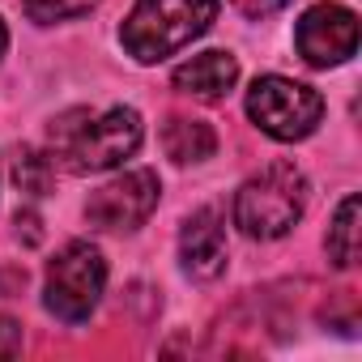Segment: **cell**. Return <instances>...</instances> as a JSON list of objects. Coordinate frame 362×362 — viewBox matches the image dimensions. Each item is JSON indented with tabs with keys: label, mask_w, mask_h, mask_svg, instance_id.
I'll return each instance as SVG.
<instances>
[{
	"label": "cell",
	"mask_w": 362,
	"mask_h": 362,
	"mask_svg": "<svg viewBox=\"0 0 362 362\" xmlns=\"http://www.w3.org/2000/svg\"><path fill=\"white\" fill-rule=\"evenodd\" d=\"M13 179H18V188L26 197H43V188H47V158H39L35 149H18Z\"/></svg>",
	"instance_id": "4fadbf2b"
},
{
	"label": "cell",
	"mask_w": 362,
	"mask_h": 362,
	"mask_svg": "<svg viewBox=\"0 0 362 362\" xmlns=\"http://www.w3.org/2000/svg\"><path fill=\"white\" fill-rule=\"evenodd\" d=\"M141 132L145 128L132 107H111L103 115L77 107L52 119V158L73 175H103L136 153Z\"/></svg>",
	"instance_id": "6da1fadb"
},
{
	"label": "cell",
	"mask_w": 362,
	"mask_h": 362,
	"mask_svg": "<svg viewBox=\"0 0 362 362\" xmlns=\"http://www.w3.org/2000/svg\"><path fill=\"white\" fill-rule=\"evenodd\" d=\"M307 209V179L294 162H269L235 192V226L247 239H281Z\"/></svg>",
	"instance_id": "3957f363"
},
{
	"label": "cell",
	"mask_w": 362,
	"mask_h": 362,
	"mask_svg": "<svg viewBox=\"0 0 362 362\" xmlns=\"http://www.w3.org/2000/svg\"><path fill=\"white\" fill-rule=\"evenodd\" d=\"M294 47L311 69H332L345 64L358 52V13L337 5V0H324V5H311L298 18L294 30Z\"/></svg>",
	"instance_id": "8992f818"
},
{
	"label": "cell",
	"mask_w": 362,
	"mask_h": 362,
	"mask_svg": "<svg viewBox=\"0 0 362 362\" xmlns=\"http://www.w3.org/2000/svg\"><path fill=\"white\" fill-rule=\"evenodd\" d=\"M158 197H162V184L153 170H128L86 201V218L98 230H136L158 209Z\"/></svg>",
	"instance_id": "52a82bcc"
},
{
	"label": "cell",
	"mask_w": 362,
	"mask_h": 362,
	"mask_svg": "<svg viewBox=\"0 0 362 362\" xmlns=\"http://www.w3.org/2000/svg\"><path fill=\"white\" fill-rule=\"evenodd\" d=\"M162 149L170 162L188 166V162H205L214 158L218 149V132L205 124V119H192V115H170L162 124Z\"/></svg>",
	"instance_id": "30bf717a"
},
{
	"label": "cell",
	"mask_w": 362,
	"mask_h": 362,
	"mask_svg": "<svg viewBox=\"0 0 362 362\" xmlns=\"http://www.w3.org/2000/svg\"><path fill=\"white\" fill-rule=\"evenodd\" d=\"M13 354H22V324L0 315V358H13Z\"/></svg>",
	"instance_id": "5bb4252c"
},
{
	"label": "cell",
	"mask_w": 362,
	"mask_h": 362,
	"mask_svg": "<svg viewBox=\"0 0 362 362\" xmlns=\"http://www.w3.org/2000/svg\"><path fill=\"white\" fill-rule=\"evenodd\" d=\"M98 5V0H22V9L30 22L39 26H52V22H69V18H81Z\"/></svg>",
	"instance_id": "7c38bea8"
},
{
	"label": "cell",
	"mask_w": 362,
	"mask_h": 362,
	"mask_svg": "<svg viewBox=\"0 0 362 362\" xmlns=\"http://www.w3.org/2000/svg\"><path fill=\"white\" fill-rule=\"evenodd\" d=\"M230 5L243 13V18H269V13H277V9H286L290 0H230Z\"/></svg>",
	"instance_id": "9a60e30c"
},
{
	"label": "cell",
	"mask_w": 362,
	"mask_h": 362,
	"mask_svg": "<svg viewBox=\"0 0 362 362\" xmlns=\"http://www.w3.org/2000/svg\"><path fill=\"white\" fill-rule=\"evenodd\" d=\"M5 47H9V30H5V22H0V56H5Z\"/></svg>",
	"instance_id": "2e32d148"
},
{
	"label": "cell",
	"mask_w": 362,
	"mask_h": 362,
	"mask_svg": "<svg viewBox=\"0 0 362 362\" xmlns=\"http://www.w3.org/2000/svg\"><path fill=\"white\" fill-rule=\"evenodd\" d=\"M175 90L179 94H192V98H205V103H218L235 90L239 81V60L230 52H201L192 60H184L175 69Z\"/></svg>",
	"instance_id": "9c48e42d"
},
{
	"label": "cell",
	"mask_w": 362,
	"mask_h": 362,
	"mask_svg": "<svg viewBox=\"0 0 362 362\" xmlns=\"http://www.w3.org/2000/svg\"><path fill=\"white\" fill-rule=\"evenodd\" d=\"M324 247H328V260L337 269H349L358 260V197H345L337 205V218L324 235Z\"/></svg>",
	"instance_id": "8fae6325"
},
{
	"label": "cell",
	"mask_w": 362,
	"mask_h": 362,
	"mask_svg": "<svg viewBox=\"0 0 362 362\" xmlns=\"http://www.w3.org/2000/svg\"><path fill=\"white\" fill-rule=\"evenodd\" d=\"M247 115L273 141H303V136H311L320 128L324 98L311 86H303V81L269 73V77L252 81V90H247Z\"/></svg>",
	"instance_id": "5b68a950"
},
{
	"label": "cell",
	"mask_w": 362,
	"mask_h": 362,
	"mask_svg": "<svg viewBox=\"0 0 362 362\" xmlns=\"http://www.w3.org/2000/svg\"><path fill=\"white\" fill-rule=\"evenodd\" d=\"M218 18V0H136L119 43L136 64H158L201 39Z\"/></svg>",
	"instance_id": "7a4b0ae2"
},
{
	"label": "cell",
	"mask_w": 362,
	"mask_h": 362,
	"mask_svg": "<svg viewBox=\"0 0 362 362\" xmlns=\"http://www.w3.org/2000/svg\"><path fill=\"white\" fill-rule=\"evenodd\" d=\"M179 260H184V273L197 281H214L226 269V226L218 209H197L184 230H179Z\"/></svg>",
	"instance_id": "ba28073f"
},
{
	"label": "cell",
	"mask_w": 362,
	"mask_h": 362,
	"mask_svg": "<svg viewBox=\"0 0 362 362\" xmlns=\"http://www.w3.org/2000/svg\"><path fill=\"white\" fill-rule=\"evenodd\" d=\"M107 286V260L94 243H64L43 277V307L64 320V324H81L94 315L98 298Z\"/></svg>",
	"instance_id": "277c9868"
}]
</instances>
